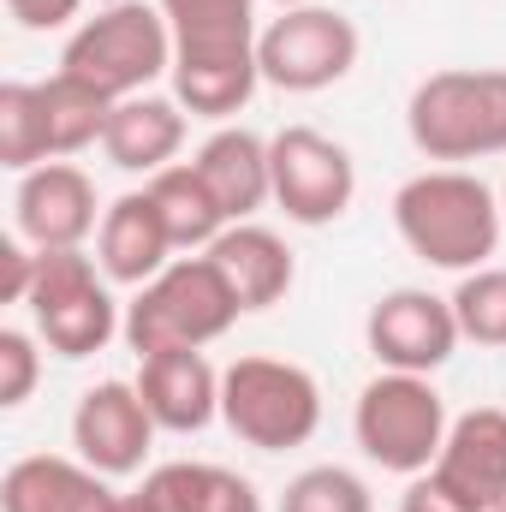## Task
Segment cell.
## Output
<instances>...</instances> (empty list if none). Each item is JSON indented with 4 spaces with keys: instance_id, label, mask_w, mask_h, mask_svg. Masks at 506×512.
<instances>
[{
    "instance_id": "cell-1",
    "label": "cell",
    "mask_w": 506,
    "mask_h": 512,
    "mask_svg": "<svg viewBox=\"0 0 506 512\" xmlns=\"http://www.w3.org/2000/svg\"><path fill=\"white\" fill-rule=\"evenodd\" d=\"M173 30V102L197 120H233L262 84L256 0H155Z\"/></svg>"
},
{
    "instance_id": "cell-2",
    "label": "cell",
    "mask_w": 506,
    "mask_h": 512,
    "mask_svg": "<svg viewBox=\"0 0 506 512\" xmlns=\"http://www.w3.org/2000/svg\"><path fill=\"white\" fill-rule=\"evenodd\" d=\"M393 227L417 262L471 274V268H489V256L501 251L506 209L477 173L429 167L393 191Z\"/></svg>"
},
{
    "instance_id": "cell-3",
    "label": "cell",
    "mask_w": 506,
    "mask_h": 512,
    "mask_svg": "<svg viewBox=\"0 0 506 512\" xmlns=\"http://www.w3.org/2000/svg\"><path fill=\"white\" fill-rule=\"evenodd\" d=\"M405 131L429 161H489L506 155V66H447L429 72L411 102Z\"/></svg>"
},
{
    "instance_id": "cell-4",
    "label": "cell",
    "mask_w": 506,
    "mask_h": 512,
    "mask_svg": "<svg viewBox=\"0 0 506 512\" xmlns=\"http://www.w3.org/2000/svg\"><path fill=\"white\" fill-rule=\"evenodd\" d=\"M245 316L239 292L227 286V274L215 268V256H173L149 286H137L126 304V346L137 358L155 352H179V346H209L221 340L233 322Z\"/></svg>"
},
{
    "instance_id": "cell-5",
    "label": "cell",
    "mask_w": 506,
    "mask_h": 512,
    "mask_svg": "<svg viewBox=\"0 0 506 512\" xmlns=\"http://www.w3.org/2000/svg\"><path fill=\"white\" fill-rule=\"evenodd\" d=\"M60 72H72L78 84L102 90L108 102H131L149 96L155 78H173V30L161 6L143 0H114L96 18H84L66 36Z\"/></svg>"
},
{
    "instance_id": "cell-6",
    "label": "cell",
    "mask_w": 506,
    "mask_h": 512,
    "mask_svg": "<svg viewBox=\"0 0 506 512\" xmlns=\"http://www.w3.org/2000/svg\"><path fill=\"white\" fill-rule=\"evenodd\" d=\"M447 429H453V417H447V399L435 393V382L405 376V370H381L358 393V411H352V435H358L364 459L393 477H423L441 459Z\"/></svg>"
},
{
    "instance_id": "cell-7",
    "label": "cell",
    "mask_w": 506,
    "mask_h": 512,
    "mask_svg": "<svg viewBox=\"0 0 506 512\" xmlns=\"http://www.w3.org/2000/svg\"><path fill=\"white\" fill-rule=\"evenodd\" d=\"M221 417L245 447L286 453V447H304L322 429V387L304 364L239 358V364L221 370Z\"/></svg>"
},
{
    "instance_id": "cell-8",
    "label": "cell",
    "mask_w": 506,
    "mask_h": 512,
    "mask_svg": "<svg viewBox=\"0 0 506 512\" xmlns=\"http://www.w3.org/2000/svg\"><path fill=\"white\" fill-rule=\"evenodd\" d=\"M96 268L102 262L84 251H36V280L24 304L36 316V340L60 358H90L114 334H126V316Z\"/></svg>"
},
{
    "instance_id": "cell-9",
    "label": "cell",
    "mask_w": 506,
    "mask_h": 512,
    "mask_svg": "<svg viewBox=\"0 0 506 512\" xmlns=\"http://www.w3.org/2000/svg\"><path fill=\"white\" fill-rule=\"evenodd\" d=\"M358 24L334 6H286L274 24H262L256 36V60H262V84L286 90V96H316L328 84H340L358 66Z\"/></svg>"
},
{
    "instance_id": "cell-10",
    "label": "cell",
    "mask_w": 506,
    "mask_h": 512,
    "mask_svg": "<svg viewBox=\"0 0 506 512\" xmlns=\"http://www.w3.org/2000/svg\"><path fill=\"white\" fill-rule=\"evenodd\" d=\"M268 161H274V203L286 209V221L298 227H328L352 209L358 197V167L352 149L334 143L316 126H286L268 137Z\"/></svg>"
},
{
    "instance_id": "cell-11",
    "label": "cell",
    "mask_w": 506,
    "mask_h": 512,
    "mask_svg": "<svg viewBox=\"0 0 506 512\" xmlns=\"http://www.w3.org/2000/svg\"><path fill=\"white\" fill-rule=\"evenodd\" d=\"M364 340L376 352L381 370H405V376H435L453 352H459V316H453V298H435V292H417V286H399L376 298L370 322H364Z\"/></svg>"
},
{
    "instance_id": "cell-12",
    "label": "cell",
    "mask_w": 506,
    "mask_h": 512,
    "mask_svg": "<svg viewBox=\"0 0 506 512\" xmlns=\"http://www.w3.org/2000/svg\"><path fill=\"white\" fill-rule=\"evenodd\" d=\"M12 227L36 251H84V239L102 227L96 179L84 167H72V161H42V167L18 173Z\"/></svg>"
},
{
    "instance_id": "cell-13",
    "label": "cell",
    "mask_w": 506,
    "mask_h": 512,
    "mask_svg": "<svg viewBox=\"0 0 506 512\" xmlns=\"http://www.w3.org/2000/svg\"><path fill=\"white\" fill-rule=\"evenodd\" d=\"M155 417L143 405L137 382H96L78 411H72V447L84 465H96L102 477H131L143 471L149 447H155Z\"/></svg>"
},
{
    "instance_id": "cell-14",
    "label": "cell",
    "mask_w": 506,
    "mask_h": 512,
    "mask_svg": "<svg viewBox=\"0 0 506 512\" xmlns=\"http://www.w3.org/2000/svg\"><path fill=\"white\" fill-rule=\"evenodd\" d=\"M137 393L149 405V417L173 435H197L221 417V370L197 352V346H179V352H155L143 358L137 370Z\"/></svg>"
},
{
    "instance_id": "cell-15",
    "label": "cell",
    "mask_w": 506,
    "mask_h": 512,
    "mask_svg": "<svg viewBox=\"0 0 506 512\" xmlns=\"http://www.w3.org/2000/svg\"><path fill=\"white\" fill-rule=\"evenodd\" d=\"M453 495H465L477 512L506 501V411L501 405H477L465 417H453L441 459L429 465Z\"/></svg>"
},
{
    "instance_id": "cell-16",
    "label": "cell",
    "mask_w": 506,
    "mask_h": 512,
    "mask_svg": "<svg viewBox=\"0 0 506 512\" xmlns=\"http://www.w3.org/2000/svg\"><path fill=\"white\" fill-rule=\"evenodd\" d=\"M114 489L96 465L30 453L0 477V512H114Z\"/></svg>"
},
{
    "instance_id": "cell-17",
    "label": "cell",
    "mask_w": 506,
    "mask_h": 512,
    "mask_svg": "<svg viewBox=\"0 0 506 512\" xmlns=\"http://www.w3.org/2000/svg\"><path fill=\"white\" fill-rule=\"evenodd\" d=\"M173 251H179V245L167 239V227H161L149 191H126V197H114V203L102 209L96 262H102L108 280H120V286H149V280L173 262Z\"/></svg>"
},
{
    "instance_id": "cell-18",
    "label": "cell",
    "mask_w": 506,
    "mask_h": 512,
    "mask_svg": "<svg viewBox=\"0 0 506 512\" xmlns=\"http://www.w3.org/2000/svg\"><path fill=\"white\" fill-rule=\"evenodd\" d=\"M191 167L203 173V185L215 191V203L227 209V221H251L262 203H274V161L268 143L245 126H221L197 155Z\"/></svg>"
},
{
    "instance_id": "cell-19",
    "label": "cell",
    "mask_w": 506,
    "mask_h": 512,
    "mask_svg": "<svg viewBox=\"0 0 506 512\" xmlns=\"http://www.w3.org/2000/svg\"><path fill=\"white\" fill-rule=\"evenodd\" d=\"M179 149H185V108H179L173 96H131V102H114L102 155H108L120 173L155 179L161 167H173Z\"/></svg>"
},
{
    "instance_id": "cell-20",
    "label": "cell",
    "mask_w": 506,
    "mask_h": 512,
    "mask_svg": "<svg viewBox=\"0 0 506 512\" xmlns=\"http://www.w3.org/2000/svg\"><path fill=\"white\" fill-rule=\"evenodd\" d=\"M209 256H215V268L227 274V286L239 292L245 310L280 304V298L292 292V280H298V262L286 251V239L268 233V227H256V221H233V227L209 245Z\"/></svg>"
},
{
    "instance_id": "cell-21",
    "label": "cell",
    "mask_w": 506,
    "mask_h": 512,
    "mask_svg": "<svg viewBox=\"0 0 506 512\" xmlns=\"http://www.w3.org/2000/svg\"><path fill=\"white\" fill-rule=\"evenodd\" d=\"M143 495L155 501V512H262L251 477H239L227 465H203V459L155 465L143 477Z\"/></svg>"
},
{
    "instance_id": "cell-22",
    "label": "cell",
    "mask_w": 506,
    "mask_h": 512,
    "mask_svg": "<svg viewBox=\"0 0 506 512\" xmlns=\"http://www.w3.org/2000/svg\"><path fill=\"white\" fill-rule=\"evenodd\" d=\"M143 191H149V203H155V215H161V227H167V239H173L179 251H209V245L233 227L227 209L215 203V191L203 185V173H197L191 161L161 167L155 179H143Z\"/></svg>"
},
{
    "instance_id": "cell-23",
    "label": "cell",
    "mask_w": 506,
    "mask_h": 512,
    "mask_svg": "<svg viewBox=\"0 0 506 512\" xmlns=\"http://www.w3.org/2000/svg\"><path fill=\"white\" fill-rule=\"evenodd\" d=\"M42 161H48V131L36 84H0V167L30 173Z\"/></svg>"
},
{
    "instance_id": "cell-24",
    "label": "cell",
    "mask_w": 506,
    "mask_h": 512,
    "mask_svg": "<svg viewBox=\"0 0 506 512\" xmlns=\"http://www.w3.org/2000/svg\"><path fill=\"white\" fill-rule=\"evenodd\" d=\"M459 334L477 346H506V268H471L453 286Z\"/></svg>"
},
{
    "instance_id": "cell-25",
    "label": "cell",
    "mask_w": 506,
    "mask_h": 512,
    "mask_svg": "<svg viewBox=\"0 0 506 512\" xmlns=\"http://www.w3.org/2000/svg\"><path fill=\"white\" fill-rule=\"evenodd\" d=\"M280 512H376V501H370V489H364L358 471H346V465H310V471H298L286 483Z\"/></svg>"
},
{
    "instance_id": "cell-26",
    "label": "cell",
    "mask_w": 506,
    "mask_h": 512,
    "mask_svg": "<svg viewBox=\"0 0 506 512\" xmlns=\"http://www.w3.org/2000/svg\"><path fill=\"white\" fill-rule=\"evenodd\" d=\"M36 376H42V352L24 328H0V405L18 411L30 393H36Z\"/></svg>"
},
{
    "instance_id": "cell-27",
    "label": "cell",
    "mask_w": 506,
    "mask_h": 512,
    "mask_svg": "<svg viewBox=\"0 0 506 512\" xmlns=\"http://www.w3.org/2000/svg\"><path fill=\"white\" fill-rule=\"evenodd\" d=\"M30 280H36V245L6 239L0 245V304H24L30 298Z\"/></svg>"
},
{
    "instance_id": "cell-28",
    "label": "cell",
    "mask_w": 506,
    "mask_h": 512,
    "mask_svg": "<svg viewBox=\"0 0 506 512\" xmlns=\"http://www.w3.org/2000/svg\"><path fill=\"white\" fill-rule=\"evenodd\" d=\"M399 512H477L465 495H453L435 471L423 477H405V495H399Z\"/></svg>"
},
{
    "instance_id": "cell-29",
    "label": "cell",
    "mask_w": 506,
    "mask_h": 512,
    "mask_svg": "<svg viewBox=\"0 0 506 512\" xmlns=\"http://www.w3.org/2000/svg\"><path fill=\"white\" fill-rule=\"evenodd\" d=\"M6 12H12L24 30H66V24L84 12V0H6Z\"/></svg>"
},
{
    "instance_id": "cell-30",
    "label": "cell",
    "mask_w": 506,
    "mask_h": 512,
    "mask_svg": "<svg viewBox=\"0 0 506 512\" xmlns=\"http://www.w3.org/2000/svg\"><path fill=\"white\" fill-rule=\"evenodd\" d=\"M114 512H155V501L137 489V495H120V501H114Z\"/></svg>"
},
{
    "instance_id": "cell-31",
    "label": "cell",
    "mask_w": 506,
    "mask_h": 512,
    "mask_svg": "<svg viewBox=\"0 0 506 512\" xmlns=\"http://www.w3.org/2000/svg\"><path fill=\"white\" fill-rule=\"evenodd\" d=\"M274 6H280V12H286V6H310V0H274Z\"/></svg>"
},
{
    "instance_id": "cell-32",
    "label": "cell",
    "mask_w": 506,
    "mask_h": 512,
    "mask_svg": "<svg viewBox=\"0 0 506 512\" xmlns=\"http://www.w3.org/2000/svg\"><path fill=\"white\" fill-rule=\"evenodd\" d=\"M501 209H506V185H501Z\"/></svg>"
},
{
    "instance_id": "cell-33",
    "label": "cell",
    "mask_w": 506,
    "mask_h": 512,
    "mask_svg": "<svg viewBox=\"0 0 506 512\" xmlns=\"http://www.w3.org/2000/svg\"><path fill=\"white\" fill-rule=\"evenodd\" d=\"M489 512H506V501H501V507H489Z\"/></svg>"
}]
</instances>
